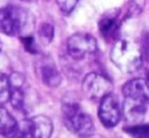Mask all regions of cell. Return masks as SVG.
<instances>
[{
  "mask_svg": "<svg viewBox=\"0 0 149 138\" xmlns=\"http://www.w3.org/2000/svg\"><path fill=\"white\" fill-rule=\"evenodd\" d=\"M63 116L66 126L80 138H88L94 134V123L92 117L81 110L75 102H65L63 104Z\"/></svg>",
  "mask_w": 149,
  "mask_h": 138,
  "instance_id": "3",
  "label": "cell"
},
{
  "mask_svg": "<svg viewBox=\"0 0 149 138\" xmlns=\"http://www.w3.org/2000/svg\"><path fill=\"white\" fill-rule=\"evenodd\" d=\"M60 10L64 14H70L76 6L78 0H55Z\"/></svg>",
  "mask_w": 149,
  "mask_h": 138,
  "instance_id": "19",
  "label": "cell"
},
{
  "mask_svg": "<svg viewBox=\"0 0 149 138\" xmlns=\"http://www.w3.org/2000/svg\"><path fill=\"white\" fill-rule=\"evenodd\" d=\"M122 92L125 98L149 102V80L143 78H136L129 80L123 85Z\"/></svg>",
  "mask_w": 149,
  "mask_h": 138,
  "instance_id": "8",
  "label": "cell"
},
{
  "mask_svg": "<svg viewBox=\"0 0 149 138\" xmlns=\"http://www.w3.org/2000/svg\"><path fill=\"white\" fill-rule=\"evenodd\" d=\"M10 101L16 109H23L25 106L26 90H25V78L20 73H13L10 77Z\"/></svg>",
  "mask_w": 149,
  "mask_h": 138,
  "instance_id": "9",
  "label": "cell"
},
{
  "mask_svg": "<svg viewBox=\"0 0 149 138\" xmlns=\"http://www.w3.org/2000/svg\"><path fill=\"white\" fill-rule=\"evenodd\" d=\"M24 1H25V0H24Z\"/></svg>",
  "mask_w": 149,
  "mask_h": 138,
  "instance_id": "22",
  "label": "cell"
},
{
  "mask_svg": "<svg viewBox=\"0 0 149 138\" xmlns=\"http://www.w3.org/2000/svg\"><path fill=\"white\" fill-rule=\"evenodd\" d=\"M33 26V18L26 10L16 5L0 8V30L10 37L27 35V30Z\"/></svg>",
  "mask_w": 149,
  "mask_h": 138,
  "instance_id": "2",
  "label": "cell"
},
{
  "mask_svg": "<svg viewBox=\"0 0 149 138\" xmlns=\"http://www.w3.org/2000/svg\"><path fill=\"white\" fill-rule=\"evenodd\" d=\"M145 104L143 101L125 98L124 104L122 105V115L132 125H139L146 114L147 108Z\"/></svg>",
  "mask_w": 149,
  "mask_h": 138,
  "instance_id": "10",
  "label": "cell"
},
{
  "mask_svg": "<svg viewBox=\"0 0 149 138\" xmlns=\"http://www.w3.org/2000/svg\"><path fill=\"white\" fill-rule=\"evenodd\" d=\"M19 125L14 116L3 107H0V134L5 138L17 136Z\"/></svg>",
  "mask_w": 149,
  "mask_h": 138,
  "instance_id": "12",
  "label": "cell"
},
{
  "mask_svg": "<svg viewBox=\"0 0 149 138\" xmlns=\"http://www.w3.org/2000/svg\"><path fill=\"white\" fill-rule=\"evenodd\" d=\"M10 98V77L0 73V104H4Z\"/></svg>",
  "mask_w": 149,
  "mask_h": 138,
  "instance_id": "15",
  "label": "cell"
},
{
  "mask_svg": "<svg viewBox=\"0 0 149 138\" xmlns=\"http://www.w3.org/2000/svg\"><path fill=\"white\" fill-rule=\"evenodd\" d=\"M98 115L101 124L107 128H114L119 124L122 116V106L118 98L109 94L100 101Z\"/></svg>",
  "mask_w": 149,
  "mask_h": 138,
  "instance_id": "7",
  "label": "cell"
},
{
  "mask_svg": "<svg viewBox=\"0 0 149 138\" xmlns=\"http://www.w3.org/2000/svg\"><path fill=\"white\" fill-rule=\"evenodd\" d=\"M124 132L132 138H149V124L148 125H130L124 128Z\"/></svg>",
  "mask_w": 149,
  "mask_h": 138,
  "instance_id": "14",
  "label": "cell"
},
{
  "mask_svg": "<svg viewBox=\"0 0 149 138\" xmlns=\"http://www.w3.org/2000/svg\"><path fill=\"white\" fill-rule=\"evenodd\" d=\"M38 74L40 76L41 81L48 87L55 88L61 84L62 82V76H61L60 72L55 67L51 60H46L43 59L39 64V69H38Z\"/></svg>",
  "mask_w": 149,
  "mask_h": 138,
  "instance_id": "11",
  "label": "cell"
},
{
  "mask_svg": "<svg viewBox=\"0 0 149 138\" xmlns=\"http://www.w3.org/2000/svg\"><path fill=\"white\" fill-rule=\"evenodd\" d=\"M21 37V42H22L23 46H24L25 50L28 51L31 54H37L39 52V48H38L37 41L33 39V37L27 34V35H23Z\"/></svg>",
  "mask_w": 149,
  "mask_h": 138,
  "instance_id": "18",
  "label": "cell"
},
{
  "mask_svg": "<svg viewBox=\"0 0 149 138\" xmlns=\"http://www.w3.org/2000/svg\"><path fill=\"white\" fill-rule=\"evenodd\" d=\"M88 138H107V137H103V136H101V135H94V134H93L92 136H90V137H88Z\"/></svg>",
  "mask_w": 149,
  "mask_h": 138,
  "instance_id": "20",
  "label": "cell"
},
{
  "mask_svg": "<svg viewBox=\"0 0 149 138\" xmlns=\"http://www.w3.org/2000/svg\"><path fill=\"white\" fill-rule=\"evenodd\" d=\"M119 28V21H118V14H107L99 21V30L101 35L104 39H109L116 35Z\"/></svg>",
  "mask_w": 149,
  "mask_h": 138,
  "instance_id": "13",
  "label": "cell"
},
{
  "mask_svg": "<svg viewBox=\"0 0 149 138\" xmlns=\"http://www.w3.org/2000/svg\"><path fill=\"white\" fill-rule=\"evenodd\" d=\"M145 1L146 0H129L127 5L126 17L134 18L141 15V12L145 8Z\"/></svg>",
  "mask_w": 149,
  "mask_h": 138,
  "instance_id": "17",
  "label": "cell"
},
{
  "mask_svg": "<svg viewBox=\"0 0 149 138\" xmlns=\"http://www.w3.org/2000/svg\"><path fill=\"white\" fill-rule=\"evenodd\" d=\"M53 125L48 116L36 115L25 119L19 125L17 138H50Z\"/></svg>",
  "mask_w": 149,
  "mask_h": 138,
  "instance_id": "4",
  "label": "cell"
},
{
  "mask_svg": "<svg viewBox=\"0 0 149 138\" xmlns=\"http://www.w3.org/2000/svg\"><path fill=\"white\" fill-rule=\"evenodd\" d=\"M111 60L123 73H134L141 68L143 56L139 45L128 39H118L111 50Z\"/></svg>",
  "mask_w": 149,
  "mask_h": 138,
  "instance_id": "1",
  "label": "cell"
},
{
  "mask_svg": "<svg viewBox=\"0 0 149 138\" xmlns=\"http://www.w3.org/2000/svg\"><path fill=\"white\" fill-rule=\"evenodd\" d=\"M112 81L99 73H90L82 80V91L85 96L93 101H101L113 90Z\"/></svg>",
  "mask_w": 149,
  "mask_h": 138,
  "instance_id": "5",
  "label": "cell"
},
{
  "mask_svg": "<svg viewBox=\"0 0 149 138\" xmlns=\"http://www.w3.org/2000/svg\"><path fill=\"white\" fill-rule=\"evenodd\" d=\"M38 34L42 44L48 45L54 37V28L50 23H43L39 28Z\"/></svg>",
  "mask_w": 149,
  "mask_h": 138,
  "instance_id": "16",
  "label": "cell"
},
{
  "mask_svg": "<svg viewBox=\"0 0 149 138\" xmlns=\"http://www.w3.org/2000/svg\"><path fill=\"white\" fill-rule=\"evenodd\" d=\"M1 47H2V44H1V39H0V51H1Z\"/></svg>",
  "mask_w": 149,
  "mask_h": 138,
  "instance_id": "21",
  "label": "cell"
},
{
  "mask_svg": "<svg viewBox=\"0 0 149 138\" xmlns=\"http://www.w3.org/2000/svg\"><path fill=\"white\" fill-rule=\"evenodd\" d=\"M97 50V42L89 33H74L67 41V51L75 60L84 59Z\"/></svg>",
  "mask_w": 149,
  "mask_h": 138,
  "instance_id": "6",
  "label": "cell"
}]
</instances>
